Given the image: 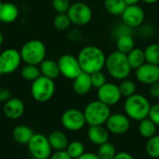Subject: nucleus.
Wrapping results in <instances>:
<instances>
[{"instance_id":"nucleus-1","label":"nucleus","mask_w":159,"mask_h":159,"mask_svg":"<svg viewBox=\"0 0 159 159\" xmlns=\"http://www.w3.org/2000/svg\"><path fill=\"white\" fill-rule=\"evenodd\" d=\"M77 60L79 61L82 72L89 75L102 71L105 67L106 56L102 49L96 46H86L78 53Z\"/></svg>"},{"instance_id":"nucleus-2","label":"nucleus","mask_w":159,"mask_h":159,"mask_svg":"<svg viewBox=\"0 0 159 159\" xmlns=\"http://www.w3.org/2000/svg\"><path fill=\"white\" fill-rule=\"evenodd\" d=\"M105 68L111 77L120 81L127 79L132 70L129 66L127 54L118 50L111 52L106 57Z\"/></svg>"},{"instance_id":"nucleus-3","label":"nucleus","mask_w":159,"mask_h":159,"mask_svg":"<svg viewBox=\"0 0 159 159\" xmlns=\"http://www.w3.org/2000/svg\"><path fill=\"white\" fill-rule=\"evenodd\" d=\"M151 108V103L149 100L139 93L126 98L124 102L125 114L129 117V119L135 121H141L148 117L149 111Z\"/></svg>"},{"instance_id":"nucleus-4","label":"nucleus","mask_w":159,"mask_h":159,"mask_svg":"<svg viewBox=\"0 0 159 159\" xmlns=\"http://www.w3.org/2000/svg\"><path fill=\"white\" fill-rule=\"evenodd\" d=\"M83 113L86 122L89 126L104 125L112 114L110 106L106 105L99 100L92 101L88 103Z\"/></svg>"},{"instance_id":"nucleus-5","label":"nucleus","mask_w":159,"mask_h":159,"mask_svg":"<svg viewBox=\"0 0 159 159\" xmlns=\"http://www.w3.org/2000/svg\"><path fill=\"white\" fill-rule=\"evenodd\" d=\"M20 53L22 61L26 64L39 65L46 59L47 48L41 40L32 39L21 47Z\"/></svg>"},{"instance_id":"nucleus-6","label":"nucleus","mask_w":159,"mask_h":159,"mask_svg":"<svg viewBox=\"0 0 159 159\" xmlns=\"http://www.w3.org/2000/svg\"><path fill=\"white\" fill-rule=\"evenodd\" d=\"M55 89L54 81L44 75H40L37 79L33 81L31 85L32 97L38 102H48L53 97Z\"/></svg>"},{"instance_id":"nucleus-7","label":"nucleus","mask_w":159,"mask_h":159,"mask_svg":"<svg viewBox=\"0 0 159 159\" xmlns=\"http://www.w3.org/2000/svg\"><path fill=\"white\" fill-rule=\"evenodd\" d=\"M28 150L34 159H49L52 155V148L47 136L36 133L27 143Z\"/></svg>"},{"instance_id":"nucleus-8","label":"nucleus","mask_w":159,"mask_h":159,"mask_svg":"<svg viewBox=\"0 0 159 159\" xmlns=\"http://www.w3.org/2000/svg\"><path fill=\"white\" fill-rule=\"evenodd\" d=\"M67 15L72 23L77 26H84L89 24L92 20V10L90 7L83 2H75L71 4Z\"/></svg>"},{"instance_id":"nucleus-9","label":"nucleus","mask_w":159,"mask_h":159,"mask_svg":"<svg viewBox=\"0 0 159 159\" xmlns=\"http://www.w3.org/2000/svg\"><path fill=\"white\" fill-rule=\"evenodd\" d=\"M21 56L20 51L7 48L0 53V75L14 73L20 65Z\"/></svg>"},{"instance_id":"nucleus-10","label":"nucleus","mask_w":159,"mask_h":159,"mask_svg":"<svg viewBox=\"0 0 159 159\" xmlns=\"http://www.w3.org/2000/svg\"><path fill=\"white\" fill-rule=\"evenodd\" d=\"M57 62L61 75L67 79L74 80L82 73L77 57H75L71 54H64L61 56Z\"/></svg>"},{"instance_id":"nucleus-11","label":"nucleus","mask_w":159,"mask_h":159,"mask_svg":"<svg viewBox=\"0 0 159 159\" xmlns=\"http://www.w3.org/2000/svg\"><path fill=\"white\" fill-rule=\"evenodd\" d=\"M62 127L69 131H78L87 124L83 111L75 108L66 110L61 118Z\"/></svg>"},{"instance_id":"nucleus-12","label":"nucleus","mask_w":159,"mask_h":159,"mask_svg":"<svg viewBox=\"0 0 159 159\" xmlns=\"http://www.w3.org/2000/svg\"><path fill=\"white\" fill-rule=\"evenodd\" d=\"M108 131L115 135H123L130 129V119L126 114H111L105 123Z\"/></svg>"},{"instance_id":"nucleus-13","label":"nucleus","mask_w":159,"mask_h":159,"mask_svg":"<svg viewBox=\"0 0 159 159\" xmlns=\"http://www.w3.org/2000/svg\"><path fill=\"white\" fill-rule=\"evenodd\" d=\"M97 98L99 101L111 107L117 104L120 102L122 95L118 85L107 82L102 88L98 89Z\"/></svg>"},{"instance_id":"nucleus-14","label":"nucleus","mask_w":159,"mask_h":159,"mask_svg":"<svg viewBox=\"0 0 159 159\" xmlns=\"http://www.w3.org/2000/svg\"><path fill=\"white\" fill-rule=\"evenodd\" d=\"M121 17L122 21L130 28H139L144 23L145 12L139 5L127 6Z\"/></svg>"},{"instance_id":"nucleus-15","label":"nucleus","mask_w":159,"mask_h":159,"mask_svg":"<svg viewBox=\"0 0 159 159\" xmlns=\"http://www.w3.org/2000/svg\"><path fill=\"white\" fill-rule=\"evenodd\" d=\"M135 76L140 83L150 86L159 81V66L145 62L135 70Z\"/></svg>"},{"instance_id":"nucleus-16","label":"nucleus","mask_w":159,"mask_h":159,"mask_svg":"<svg viewBox=\"0 0 159 159\" xmlns=\"http://www.w3.org/2000/svg\"><path fill=\"white\" fill-rule=\"evenodd\" d=\"M25 111V106L23 102L16 97H11L8 101L4 103L3 113L5 116L11 120H17L20 118Z\"/></svg>"},{"instance_id":"nucleus-17","label":"nucleus","mask_w":159,"mask_h":159,"mask_svg":"<svg viewBox=\"0 0 159 159\" xmlns=\"http://www.w3.org/2000/svg\"><path fill=\"white\" fill-rule=\"evenodd\" d=\"M88 138L90 143L99 146L109 142L110 132L103 125L89 126L88 129Z\"/></svg>"},{"instance_id":"nucleus-18","label":"nucleus","mask_w":159,"mask_h":159,"mask_svg":"<svg viewBox=\"0 0 159 159\" xmlns=\"http://www.w3.org/2000/svg\"><path fill=\"white\" fill-rule=\"evenodd\" d=\"M92 82L90 75L82 72L73 80V89L75 94L83 96L88 94L92 89Z\"/></svg>"},{"instance_id":"nucleus-19","label":"nucleus","mask_w":159,"mask_h":159,"mask_svg":"<svg viewBox=\"0 0 159 159\" xmlns=\"http://www.w3.org/2000/svg\"><path fill=\"white\" fill-rule=\"evenodd\" d=\"M19 17V8L13 3H3L0 7V21L4 23L14 22Z\"/></svg>"},{"instance_id":"nucleus-20","label":"nucleus","mask_w":159,"mask_h":159,"mask_svg":"<svg viewBox=\"0 0 159 159\" xmlns=\"http://www.w3.org/2000/svg\"><path fill=\"white\" fill-rule=\"evenodd\" d=\"M49 144L51 148L55 151H63L66 150L69 141L65 133L60 130H54L48 136Z\"/></svg>"},{"instance_id":"nucleus-21","label":"nucleus","mask_w":159,"mask_h":159,"mask_svg":"<svg viewBox=\"0 0 159 159\" xmlns=\"http://www.w3.org/2000/svg\"><path fill=\"white\" fill-rule=\"evenodd\" d=\"M33 129L25 125L16 126L12 130V138L13 140L20 144H27L29 141L34 136Z\"/></svg>"},{"instance_id":"nucleus-22","label":"nucleus","mask_w":159,"mask_h":159,"mask_svg":"<svg viewBox=\"0 0 159 159\" xmlns=\"http://www.w3.org/2000/svg\"><path fill=\"white\" fill-rule=\"evenodd\" d=\"M39 68H40L41 75H44L52 80L56 79L61 75L58 62L50 59H45L39 64Z\"/></svg>"},{"instance_id":"nucleus-23","label":"nucleus","mask_w":159,"mask_h":159,"mask_svg":"<svg viewBox=\"0 0 159 159\" xmlns=\"http://www.w3.org/2000/svg\"><path fill=\"white\" fill-rule=\"evenodd\" d=\"M127 58L132 70H137L139 67L146 62L144 50L140 48H134L129 53L127 54Z\"/></svg>"},{"instance_id":"nucleus-24","label":"nucleus","mask_w":159,"mask_h":159,"mask_svg":"<svg viewBox=\"0 0 159 159\" xmlns=\"http://www.w3.org/2000/svg\"><path fill=\"white\" fill-rule=\"evenodd\" d=\"M157 126L149 118L146 117L140 121L139 124V133L142 137L145 139H150L157 133Z\"/></svg>"},{"instance_id":"nucleus-25","label":"nucleus","mask_w":159,"mask_h":159,"mask_svg":"<svg viewBox=\"0 0 159 159\" xmlns=\"http://www.w3.org/2000/svg\"><path fill=\"white\" fill-rule=\"evenodd\" d=\"M116 40L117 50L124 54L129 53L135 48V41H134L132 34L122 35Z\"/></svg>"},{"instance_id":"nucleus-26","label":"nucleus","mask_w":159,"mask_h":159,"mask_svg":"<svg viewBox=\"0 0 159 159\" xmlns=\"http://www.w3.org/2000/svg\"><path fill=\"white\" fill-rule=\"evenodd\" d=\"M127 4L124 0H104V8L111 15H122Z\"/></svg>"},{"instance_id":"nucleus-27","label":"nucleus","mask_w":159,"mask_h":159,"mask_svg":"<svg viewBox=\"0 0 159 159\" xmlns=\"http://www.w3.org/2000/svg\"><path fill=\"white\" fill-rule=\"evenodd\" d=\"M20 75L22 78H24L27 81H34L41 75L40 68L38 65H33V64H26L22 66L20 70Z\"/></svg>"},{"instance_id":"nucleus-28","label":"nucleus","mask_w":159,"mask_h":159,"mask_svg":"<svg viewBox=\"0 0 159 159\" xmlns=\"http://www.w3.org/2000/svg\"><path fill=\"white\" fill-rule=\"evenodd\" d=\"M96 154L101 159H114L117 152L116 146L112 143L107 142L98 146V150Z\"/></svg>"},{"instance_id":"nucleus-29","label":"nucleus","mask_w":159,"mask_h":159,"mask_svg":"<svg viewBox=\"0 0 159 159\" xmlns=\"http://www.w3.org/2000/svg\"><path fill=\"white\" fill-rule=\"evenodd\" d=\"M144 55L146 62L159 66V44L154 43L146 47L144 49Z\"/></svg>"},{"instance_id":"nucleus-30","label":"nucleus","mask_w":159,"mask_h":159,"mask_svg":"<svg viewBox=\"0 0 159 159\" xmlns=\"http://www.w3.org/2000/svg\"><path fill=\"white\" fill-rule=\"evenodd\" d=\"M145 151L151 158H159V135L156 134L148 139L145 145Z\"/></svg>"},{"instance_id":"nucleus-31","label":"nucleus","mask_w":159,"mask_h":159,"mask_svg":"<svg viewBox=\"0 0 159 159\" xmlns=\"http://www.w3.org/2000/svg\"><path fill=\"white\" fill-rule=\"evenodd\" d=\"M65 151L73 159H77L86 152L84 143L79 141H74L72 143H69Z\"/></svg>"},{"instance_id":"nucleus-32","label":"nucleus","mask_w":159,"mask_h":159,"mask_svg":"<svg viewBox=\"0 0 159 159\" xmlns=\"http://www.w3.org/2000/svg\"><path fill=\"white\" fill-rule=\"evenodd\" d=\"M118 87H119L122 97H125V98L134 95L137 91V85L135 84V82L128 78L122 80L121 83L118 85Z\"/></svg>"},{"instance_id":"nucleus-33","label":"nucleus","mask_w":159,"mask_h":159,"mask_svg":"<svg viewBox=\"0 0 159 159\" xmlns=\"http://www.w3.org/2000/svg\"><path fill=\"white\" fill-rule=\"evenodd\" d=\"M71 24L72 21L68 17L67 13L58 14L53 20V26L58 31H65L71 26Z\"/></svg>"},{"instance_id":"nucleus-34","label":"nucleus","mask_w":159,"mask_h":159,"mask_svg":"<svg viewBox=\"0 0 159 159\" xmlns=\"http://www.w3.org/2000/svg\"><path fill=\"white\" fill-rule=\"evenodd\" d=\"M126 34H132V28L125 24L123 21L121 23L115 25V27L112 29V36L115 37L116 39Z\"/></svg>"},{"instance_id":"nucleus-35","label":"nucleus","mask_w":159,"mask_h":159,"mask_svg":"<svg viewBox=\"0 0 159 159\" xmlns=\"http://www.w3.org/2000/svg\"><path fill=\"white\" fill-rule=\"evenodd\" d=\"M90 77H91V82H92V87L97 89L102 88L104 84L107 83L106 75L104 73H102V71H99V72L91 74Z\"/></svg>"},{"instance_id":"nucleus-36","label":"nucleus","mask_w":159,"mask_h":159,"mask_svg":"<svg viewBox=\"0 0 159 159\" xmlns=\"http://www.w3.org/2000/svg\"><path fill=\"white\" fill-rule=\"evenodd\" d=\"M70 6V0H52V7L58 14L67 13Z\"/></svg>"},{"instance_id":"nucleus-37","label":"nucleus","mask_w":159,"mask_h":159,"mask_svg":"<svg viewBox=\"0 0 159 159\" xmlns=\"http://www.w3.org/2000/svg\"><path fill=\"white\" fill-rule=\"evenodd\" d=\"M148 117L158 127L159 126V103L151 105Z\"/></svg>"},{"instance_id":"nucleus-38","label":"nucleus","mask_w":159,"mask_h":159,"mask_svg":"<svg viewBox=\"0 0 159 159\" xmlns=\"http://www.w3.org/2000/svg\"><path fill=\"white\" fill-rule=\"evenodd\" d=\"M11 98V92L5 87H0V102H6Z\"/></svg>"},{"instance_id":"nucleus-39","label":"nucleus","mask_w":159,"mask_h":159,"mask_svg":"<svg viewBox=\"0 0 159 159\" xmlns=\"http://www.w3.org/2000/svg\"><path fill=\"white\" fill-rule=\"evenodd\" d=\"M149 95L154 99H159V81L149 86Z\"/></svg>"},{"instance_id":"nucleus-40","label":"nucleus","mask_w":159,"mask_h":159,"mask_svg":"<svg viewBox=\"0 0 159 159\" xmlns=\"http://www.w3.org/2000/svg\"><path fill=\"white\" fill-rule=\"evenodd\" d=\"M49 159H73L69 155L68 153L63 150V151H55V153H53Z\"/></svg>"},{"instance_id":"nucleus-41","label":"nucleus","mask_w":159,"mask_h":159,"mask_svg":"<svg viewBox=\"0 0 159 159\" xmlns=\"http://www.w3.org/2000/svg\"><path fill=\"white\" fill-rule=\"evenodd\" d=\"M141 27V34L143 35V36H149V35H151V34H153V33H154V29H153V27L152 26H150V25H144V24H143V25H141L140 26Z\"/></svg>"},{"instance_id":"nucleus-42","label":"nucleus","mask_w":159,"mask_h":159,"mask_svg":"<svg viewBox=\"0 0 159 159\" xmlns=\"http://www.w3.org/2000/svg\"><path fill=\"white\" fill-rule=\"evenodd\" d=\"M68 36H69V39H71L73 41H79L82 38V34L78 30L75 29L69 33Z\"/></svg>"},{"instance_id":"nucleus-43","label":"nucleus","mask_w":159,"mask_h":159,"mask_svg":"<svg viewBox=\"0 0 159 159\" xmlns=\"http://www.w3.org/2000/svg\"><path fill=\"white\" fill-rule=\"evenodd\" d=\"M114 159H135L128 152H118Z\"/></svg>"},{"instance_id":"nucleus-44","label":"nucleus","mask_w":159,"mask_h":159,"mask_svg":"<svg viewBox=\"0 0 159 159\" xmlns=\"http://www.w3.org/2000/svg\"><path fill=\"white\" fill-rule=\"evenodd\" d=\"M77 159H101L97 154L95 153H91V152H85L80 157Z\"/></svg>"},{"instance_id":"nucleus-45","label":"nucleus","mask_w":159,"mask_h":159,"mask_svg":"<svg viewBox=\"0 0 159 159\" xmlns=\"http://www.w3.org/2000/svg\"><path fill=\"white\" fill-rule=\"evenodd\" d=\"M127 6H132V5H138V3L141 0H124Z\"/></svg>"},{"instance_id":"nucleus-46","label":"nucleus","mask_w":159,"mask_h":159,"mask_svg":"<svg viewBox=\"0 0 159 159\" xmlns=\"http://www.w3.org/2000/svg\"><path fill=\"white\" fill-rule=\"evenodd\" d=\"M144 3H146V4H155V3H157L158 0H143Z\"/></svg>"},{"instance_id":"nucleus-47","label":"nucleus","mask_w":159,"mask_h":159,"mask_svg":"<svg viewBox=\"0 0 159 159\" xmlns=\"http://www.w3.org/2000/svg\"><path fill=\"white\" fill-rule=\"evenodd\" d=\"M3 41H4V35H3V34H2V32L0 31V46L2 45V43H3Z\"/></svg>"},{"instance_id":"nucleus-48","label":"nucleus","mask_w":159,"mask_h":159,"mask_svg":"<svg viewBox=\"0 0 159 159\" xmlns=\"http://www.w3.org/2000/svg\"><path fill=\"white\" fill-rule=\"evenodd\" d=\"M2 5H3V2H1V1H0V7H2Z\"/></svg>"}]
</instances>
